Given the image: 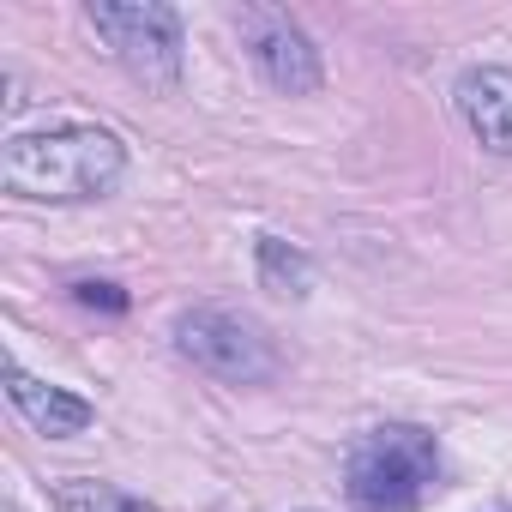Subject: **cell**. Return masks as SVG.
Returning <instances> with one entry per match:
<instances>
[{
	"label": "cell",
	"instance_id": "1",
	"mask_svg": "<svg viewBox=\"0 0 512 512\" xmlns=\"http://www.w3.org/2000/svg\"><path fill=\"white\" fill-rule=\"evenodd\" d=\"M127 175V151L103 127H49V133H19L0 151V187L19 199H49V205H79L115 193Z\"/></svg>",
	"mask_w": 512,
	"mask_h": 512
},
{
	"label": "cell",
	"instance_id": "2",
	"mask_svg": "<svg viewBox=\"0 0 512 512\" xmlns=\"http://www.w3.org/2000/svg\"><path fill=\"white\" fill-rule=\"evenodd\" d=\"M440 482V446L428 428L386 422L356 440L344 464V494L356 512H416Z\"/></svg>",
	"mask_w": 512,
	"mask_h": 512
},
{
	"label": "cell",
	"instance_id": "3",
	"mask_svg": "<svg viewBox=\"0 0 512 512\" xmlns=\"http://www.w3.org/2000/svg\"><path fill=\"white\" fill-rule=\"evenodd\" d=\"M91 31L145 91H181V13L163 0H91Z\"/></svg>",
	"mask_w": 512,
	"mask_h": 512
},
{
	"label": "cell",
	"instance_id": "4",
	"mask_svg": "<svg viewBox=\"0 0 512 512\" xmlns=\"http://www.w3.org/2000/svg\"><path fill=\"white\" fill-rule=\"evenodd\" d=\"M175 350L223 386H266L278 374V350L266 326L235 308H187L175 320Z\"/></svg>",
	"mask_w": 512,
	"mask_h": 512
},
{
	"label": "cell",
	"instance_id": "5",
	"mask_svg": "<svg viewBox=\"0 0 512 512\" xmlns=\"http://www.w3.org/2000/svg\"><path fill=\"white\" fill-rule=\"evenodd\" d=\"M241 37L260 61L266 85L284 97H314L320 91V49L308 43V31L284 13V7H241Z\"/></svg>",
	"mask_w": 512,
	"mask_h": 512
},
{
	"label": "cell",
	"instance_id": "6",
	"mask_svg": "<svg viewBox=\"0 0 512 512\" xmlns=\"http://www.w3.org/2000/svg\"><path fill=\"white\" fill-rule=\"evenodd\" d=\"M452 103H458V115L482 151L512 157V67H470L458 79Z\"/></svg>",
	"mask_w": 512,
	"mask_h": 512
},
{
	"label": "cell",
	"instance_id": "7",
	"mask_svg": "<svg viewBox=\"0 0 512 512\" xmlns=\"http://www.w3.org/2000/svg\"><path fill=\"white\" fill-rule=\"evenodd\" d=\"M7 398L19 404V416L37 428V434H49V440H67V434H85L91 428V404L79 398V392H61V386H49V380H37V374H25L19 362H7Z\"/></svg>",
	"mask_w": 512,
	"mask_h": 512
},
{
	"label": "cell",
	"instance_id": "8",
	"mask_svg": "<svg viewBox=\"0 0 512 512\" xmlns=\"http://www.w3.org/2000/svg\"><path fill=\"white\" fill-rule=\"evenodd\" d=\"M260 284H266L272 296H308V284H314L308 253H296L290 241L266 235V241H260Z\"/></svg>",
	"mask_w": 512,
	"mask_h": 512
},
{
	"label": "cell",
	"instance_id": "9",
	"mask_svg": "<svg viewBox=\"0 0 512 512\" xmlns=\"http://www.w3.org/2000/svg\"><path fill=\"white\" fill-rule=\"evenodd\" d=\"M55 500H61V512H157V506L109 488V482H61Z\"/></svg>",
	"mask_w": 512,
	"mask_h": 512
},
{
	"label": "cell",
	"instance_id": "10",
	"mask_svg": "<svg viewBox=\"0 0 512 512\" xmlns=\"http://www.w3.org/2000/svg\"><path fill=\"white\" fill-rule=\"evenodd\" d=\"M73 296H79L85 308H103V314H121V308H127V296H121L115 284H73Z\"/></svg>",
	"mask_w": 512,
	"mask_h": 512
}]
</instances>
